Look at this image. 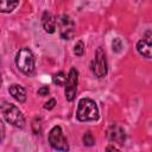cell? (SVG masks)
Wrapping results in <instances>:
<instances>
[{
    "label": "cell",
    "mask_w": 152,
    "mask_h": 152,
    "mask_svg": "<svg viewBox=\"0 0 152 152\" xmlns=\"http://www.w3.org/2000/svg\"><path fill=\"white\" fill-rule=\"evenodd\" d=\"M76 116L80 121H95L99 119V109L91 99H81L77 106Z\"/></svg>",
    "instance_id": "obj_1"
},
{
    "label": "cell",
    "mask_w": 152,
    "mask_h": 152,
    "mask_svg": "<svg viewBox=\"0 0 152 152\" xmlns=\"http://www.w3.org/2000/svg\"><path fill=\"white\" fill-rule=\"evenodd\" d=\"M1 113L5 118V120L13 125L14 127H18V128H23L25 126V119H24V115L21 114V112L19 110V108L10 102H6L4 101L2 104H1Z\"/></svg>",
    "instance_id": "obj_2"
},
{
    "label": "cell",
    "mask_w": 152,
    "mask_h": 152,
    "mask_svg": "<svg viewBox=\"0 0 152 152\" xmlns=\"http://www.w3.org/2000/svg\"><path fill=\"white\" fill-rule=\"evenodd\" d=\"M15 64L25 75H32L34 71V57L31 50L26 48L20 49L15 56Z\"/></svg>",
    "instance_id": "obj_3"
},
{
    "label": "cell",
    "mask_w": 152,
    "mask_h": 152,
    "mask_svg": "<svg viewBox=\"0 0 152 152\" xmlns=\"http://www.w3.org/2000/svg\"><path fill=\"white\" fill-rule=\"evenodd\" d=\"M49 144L52 148L61 151V152H68L69 151V144L62 132V128L59 126L52 127V129L49 133Z\"/></svg>",
    "instance_id": "obj_4"
},
{
    "label": "cell",
    "mask_w": 152,
    "mask_h": 152,
    "mask_svg": "<svg viewBox=\"0 0 152 152\" xmlns=\"http://www.w3.org/2000/svg\"><path fill=\"white\" fill-rule=\"evenodd\" d=\"M59 36L63 39H71L75 36V23L68 14H61L57 19Z\"/></svg>",
    "instance_id": "obj_5"
},
{
    "label": "cell",
    "mask_w": 152,
    "mask_h": 152,
    "mask_svg": "<svg viewBox=\"0 0 152 152\" xmlns=\"http://www.w3.org/2000/svg\"><path fill=\"white\" fill-rule=\"evenodd\" d=\"M91 71L96 77H104L107 75L106 53L101 46H99L95 52V58L91 63Z\"/></svg>",
    "instance_id": "obj_6"
},
{
    "label": "cell",
    "mask_w": 152,
    "mask_h": 152,
    "mask_svg": "<svg viewBox=\"0 0 152 152\" xmlns=\"http://www.w3.org/2000/svg\"><path fill=\"white\" fill-rule=\"evenodd\" d=\"M77 83H78V71L75 68H71L65 82V99L68 101H72L76 96L77 91Z\"/></svg>",
    "instance_id": "obj_7"
},
{
    "label": "cell",
    "mask_w": 152,
    "mask_h": 152,
    "mask_svg": "<svg viewBox=\"0 0 152 152\" xmlns=\"http://www.w3.org/2000/svg\"><path fill=\"white\" fill-rule=\"evenodd\" d=\"M107 138L110 142H114L118 145H124L125 139H126V133L121 126H119L116 124H112L107 129Z\"/></svg>",
    "instance_id": "obj_8"
},
{
    "label": "cell",
    "mask_w": 152,
    "mask_h": 152,
    "mask_svg": "<svg viewBox=\"0 0 152 152\" xmlns=\"http://www.w3.org/2000/svg\"><path fill=\"white\" fill-rule=\"evenodd\" d=\"M137 50L141 56L152 58V33L145 36L137 43Z\"/></svg>",
    "instance_id": "obj_9"
},
{
    "label": "cell",
    "mask_w": 152,
    "mask_h": 152,
    "mask_svg": "<svg viewBox=\"0 0 152 152\" xmlns=\"http://www.w3.org/2000/svg\"><path fill=\"white\" fill-rule=\"evenodd\" d=\"M56 19L50 12H44L42 15V25L45 32L48 33H53L56 31Z\"/></svg>",
    "instance_id": "obj_10"
},
{
    "label": "cell",
    "mask_w": 152,
    "mask_h": 152,
    "mask_svg": "<svg viewBox=\"0 0 152 152\" xmlns=\"http://www.w3.org/2000/svg\"><path fill=\"white\" fill-rule=\"evenodd\" d=\"M8 91L20 103H24L26 101V90L21 86H19V84H11L10 88H8Z\"/></svg>",
    "instance_id": "obj_11"
},
{
    "label": "cell",
    "mask_w": 152,
    "mask_h": 152,
    "mask_svg": "<svg viewBox=\"0 0 152 152\" xmlns=\"http://www.w3.org/2000/svg\"><path fill=\"white\" fill-rule=\"evenodd\" d=\"M19 5V1H0V12L2 13H8L12 12L17 6Z\"/></svg>",
    "instance_id": "obj_12"
},
{
    "label": "cell",
    "mask_w": 152,
    "mask_h": 152,
    "mask_svg": "<svg viewBox=\"0 0 152 152\" xmlns=\"http://www.w3.org/2000/svg\"><path fill=\"white\" fill-rule=\"evenodd\" d=\"M52 82H53L55 84H57V86H64L65 82H66V76L64 75L63 71H59V72H57V74L53 75Z\"/></svg>",
    "instance_id": "obj_13"
},
{
    "label": "cell",
    "mask_w": 152,
    "mask_h": 152,
    "mask_svg": "<svg viewBox=\"0 0 152 152\" xmlns=\"http://www.w3.org/2000/svg\"><path fill=\"white\" fill-rule=\"evenodd\" d=\"M82 140H83V144H84L86 146H93V145L95 144V139H94L91 132H89V131L86 132V133L83 134Z\"/></svg>",
    "instance_id": "obj_14"
},
{
    "label": "cell",
    "mask_w": 152,
    "mask_h": 152,
    "mask_svg": "<svg viewBox=\"0 0 152 152\" xmlns=\"http://www.w3.org/2000/svg\"><path fill=\"white\" fill-rule=\"evenodd\" d=\"M83 51H84L83 42L78 40V42L75 44V46H74V53H75L76 56H82V55H83Z\"/></svg>",
    "instance_id": "obj_15"
},
{
    "label": "cell",
    "mask_w": 152,
    "mask_h": 152,
    "mask_svg": "<svg viewBox=\"0 0 152 152\" xmlns=\"http://www.w3.org/2000/svg\"><path fill=\"white\" fill-rule=\"evenodd\" d=\"M112 48H113V51L114 52H120L121 49H122V42L120 38H114L113 42H112Z\"/></svg>",
    "instance_id": "obj_16"
},
{
    "label": "cell",
    "mask_w": 152,
    "mask_h": 152,
    "mask_svg": "<svg viewBox=\"0 0 152 152\" xmlns=\"http://www.w3.org/2000/svg\"><path fill=\"white\" fill-rule=\"evenodd\" d=\"M32 129H33V132L36 134H39V132H40V119L36 118L33 120V122H32Z\"/></svg>",
    "instance_id": "obj_17"
},
{
    "label": "cell",
    "mask_w": 152,
    "mask_h": 152,
    "mask_svg": "<svg viewBox=\"0 0 152 152\" xmlns=\"http://www.w3.org/2000/svg\"><path fill=\"white\" fill-rule=\"evenodd\" d=\"M55 104H56V100H55V99H50L48 102H45L44 108H45V109H52V108L55 107Z\"/></svg>",
    "instance_id": "obj_18"
},
{
    "label": "cell",
    "mask_w": 152,
    "mask_h": 152,
    "mask_svg": "<svg viewBox=\"0 0 152 152\" xmlns=\"http://www.w3.org/2000/svg\"><path fill=\"white\" fill-rule=\"evenodd\" d=\"M49 88L48 87H40L39 89H38V94L39 95H42V96H44V95H48L49 94Z\"/></svg>",
    "instance_id": "obj_19"
},
{
    "label": "cell",
    "mask_w": 152,
    "mask_h": 152,
    "mask_svg": "<svg viewBox=\"0 0 152 152\" xmlns=\"http://www.w3.org/2000/svg\"><path fill=\"white\" fill-rule=\"evenodd\" d=\"M106 152H120L115 146H113V145H109V146H107L106 147Z\"/></svg>",
    "instance_id": "obj_20"
}]
</instances>
